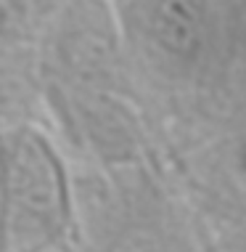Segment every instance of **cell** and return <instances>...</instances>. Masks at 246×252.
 <instances>
[{
    "label": "cell",
    "instance_id": "obj_1",
    "mask_svg": "<svg viewBox=\"0 0 246 252\" xmlns=\"http://www.w3.org/2000/svg\"><path fill=\"white\" fill-rule=\"evenodd\" d=\"M159 162L207 252H246V104L164 141Z\"/></svg>",
    "mask_w": 246,
    "mask_h": 252
},
{
    "label": "cell",
    "instance_id": "obj_3",
    "mask_svg": "<svg viewBox=\"0 0 246 252\" xmlns=\"http://www.w3.org/2000/svg\"><path fill=\"white\" fill-rule=\"evenodd\" d=\"M80 228L77 167L40 120L3 125V252H69Z\"/></svg>",
    "mask_w": 246,
    "mask_h": 252
},
{
    "label": "cell",
    "instance_id": "obj_2",
    "mask_svg": "<svg viewBox=\"0 0 246 252\" xmlns=\"http://www.w3.org/2000/svg\"><path fill=\"white\" fill-rule=\"evenodd\" d=\"M80 228L69 252H207L162 162L77 167Z\"/></svg>",
    "mask_w": 246,
    "mask_h": 252
}]
</instances>
